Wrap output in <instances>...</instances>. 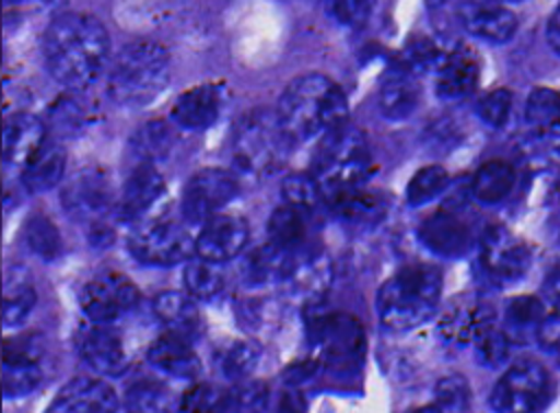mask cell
<instances>
[{
	"label": "cell",
	"mask_w": 560,
	"mask_h": 413,
	"mask_svg": "<svg viewBox=\"0 0 560 413\" xmlns=\"http://www.w3.org/2000/svg\"><path fill=\"white\" fill-rule=\"evenodd\" d=\"M81 358L103 376H118L127 367V354L120 334L109 323H92L79 337Z\"/></svg>",
	"instance_id": "17"
},
{
	"label": "cell",
	"mask_w": 560,
	"mask_h": 413,
	"mask_svg": "<svg viewBox=\"0 0 560 413\" xmlns=\"http://www.w3.org/2000/svg\"><path fill=\"white\" fill-rule=\"evenodd\" d=\"M238 192L236 179L223 168L197 170L184 186L182 216L188 225H203L217 216Z\"/></svg>",
	"instance_id": "11"
},
{
	"label": "cell",
	"mask_w": 560,
	"mask_h": 413,
	"mask_svg": "<svg viewBox=\"0 0 560 413\" xmlns=\"http://www.w3.org/2000/svg\"><path fill=\"white\" fill-rule=\"evenodd\" d=\"M418 238L431 253L440 258H459L470 249L472 243L466 223L446 210L429 214L418 227Z\"/></svg>",
	"instance_id": "19"
},
{
	"label": "cell",
	"mask_w": 560,
	"mask_h": 413,
	"mask_svg": "<svg viewBox=\"0 0 560 413\" xmlns=\"http://www.w3.org/2000/svg\"><path fill=\"white\" fill-rule=\"evenodd\" d=\"M42 55L48 74L57 83L70 92H81L109 68L112 39L96 15L66 11L44 28Z\"/></svg>",
	"instance_id": "1"
},
{
	"label": "cell",
	"mask_w": 560,
	"mask_h": 413,
	"mask_svg": "<svg viewBox=\"0 0 560 413\" xmlns=\"http://www.w3.org/2000/svg\"><path fill=\"white\" fill-rule=\"evenodd\" d=\"M171 76L168 50L151 39L125 44L109 61L107 94L120 107H144L155 101Z\"/></svg>",
	"instance_id": "3"
},
{
	"label": "cell",
	"mask_w": 560,
	"mask_h": 413,
	"mask_svg": "<svg viewBox=\"0 0 560 413\" xmlns=\"http://www.w3.org/2000/svg\"><path fill=\"white\" fill-rule=\"evenodd\" d=\"M44 343L35 334H18L4 339L2 363H39Z\"/></svg>",
	"instance_id": "49"
},
{
	"label": "cell",
	"mask_w": 560,
	"mask_h": 413,
	"mask_svg": "<svg viewBox=\"0 0 560 413\" xmlns=\"http://www.w3.org/2000/svg\"><path fill=\"white\" fill-rule=\"evenodd\" d=\"M166 190L162 175L151 164H138L127 177L120 199L116 203V214L120 221L140 219Z\"/></svg>",
	"instance_id": "23"
},
{
	"label": "cell",
	"mask_w": 560,
	"mask_h": 413,
	"mask_svg": "<svg viewBox=\"0 0 560 413\" xmlns=\"http://www.w3.org/2000/svg\"><path fill=\"white\" fill-rule=\"evenodd\" d=\"M37 304V291L31 280L20 271L7 273L4 280V295H2V323L7 328L22 326Z\"/></svg>",
	"instance_id": "34"
},
{
	"label": "cell",
	"mask_w": 560,
	"mask_h": 413,
	"mask_svg": "<svg viewBox=\"0 0 560 413\" xmlns=\"http://www.w3.org/2000/svg\"><path fill=\"white\" fill-rule=\"evenodd\" d=\"M114 203L109 177L103 170H81L63 190V205L79 219H96Z\"/></svg>",
	"instance_id": "18"
},
{
	"label": "cell",
	"mask_w": 560,
	"mask_h": 413,
	"mask_svg": "<svg viewBox=\"0 0 560 413\" xmlns=\"http://www.w3.org/2000/svg\"><path fill=\"white\" fill-rule=\"evenodd\" d=\"M278 413H304V409L293 396H284V400L278 406Z\"/></svg>",
	"instance_id": "54"
},
{
	"label": "cell",
	"mask_w": 560,
	"mask_h": 413,
	"mask_svg": "<svg viewBox=\"0 0 560 413\" xmlns=\"http://www.w3.org/2000/svg\"><path fill=\"white\" fill-rule=\"evenodd\" d=\"M138 299L140 291L127 275L105 271L85 282L79 295V306L92 323H112L136 308Z\"/></svg>",
	"instance_id": "10"
},
{
	"label": "cell",
	"mask_w": 560,
	"mask_h": 413,
	"mask_svg": "<svg viewBox=\"0 0 560 413\" xmlns=\"http://www.w3.org/2000/svg\"><path fill=\"white\" fill-rule=\"evenodd\" d=\"M120 398L112 385L92 376L68 380L52 398L48 413H116Z\"/></svg>",
	"instance_id": "15"
},
{
	"label": "cell",
	"mask_w": 560,
	"mask_h": 413,
	"mask_svg": "<svg viewBox=\"0 0 560 413\" xmlns=\"http://www.w3.org/2000/svg\"><path fill=\"white\" fill-rule=\"evenodd\" d=\"M131 256L151 267H173L190 260L195 240L184 225L166 219H158L138 227L129 238Z\"/></svg>",
	"instance_id": "9"
},
{
	"label": "cell",
	"mask_w": 560,
	"mask_h": 413,
	"mask_svg": "<svg viewBox=\"0 0 560 413\" xmlns=\"http://www.w3.org/2000/svg\"><path fill=\"white\" fill-rule=\"evenodd\" d=\"M184 284L192 299L210 302L223 291L225 278H223L221 264L197 256L195 260H188L184 267Z\"/></svg>",
	"instance_id": "37"
},
{
	"label": "cell",
	"mask_w": 560,
	"mask_h": 413,
	"mask_svg": "<svg viewBox=\"0 0 560 413\" xmlns=\"http://www.w3.org/2000/svg\"><path fill=\"white\" fill-rule=\"evenodd\" d=\"M48 131L52 138H77L83 133L92 122V109L77 96V92L61 94L52 101V105L46 111Z\"/></svg>",
	"instance_id": "30"
},
{
	"label": "cell",
	"mask_w": 560,
	"mask_h": 413,
	"mask_svg": "<svg viewBox=\"0 0 560 413\" xmlns=\"http://www.w3.org/2000/svg\"><path fill=\"white\" fill-rule=\"evenodd\" d=\"M470 387L468 380L459 374H451L438 380L435 385V404L444 413H468L470 409Z\"/></svg>",
	"instance_id": "44"
},
{
	"label": "cell",
	"mask_w": 560,
	"mask_h": 413,
	"mask_svg": "<svg viewBox=\"0 0 560 413\" xmlns=\"http://www.w3.org/2000/svg\"><path fill=\"white\" fill-rule=\"evenodd\" d=\"M260 358V345L249 339H241L230 343L221 358H219V369L225 380L230 382H243L249 378V374L256 369Z\"/></svg>",
	"instance_id": "38"
},
{
	"label": "cell",
	"mask_w": 560,
	"mask_h": 413,
	"mask_svg": "<svg viewBox=\"0 0 560 413\" xmlns=\"http://www.w3.org/2000/svg\"><path fill=\"white\" fill-rule=\"evenodd\" d=\"M512 92L505 87L488 92L479 103H477V114L479 118L490 125V127H503L510 111H512Z\"/></svg>",
	"instance_id": "48"
},
{
	"label": "cell",
	"mask_w": 560,
	"mask_h": 413,
	"mask_svg": "<svg viewBox=\"0 0 560 413\" xmlns=\"http://www.w3.org/2000/svg\"><path fill=\"white\" fill-rule=\"evenodd\" d=\"M324 201L328 203L330 212L337 214L341 221L359 223V225H374L387 212L383 197L376 192L363 190L361 186L335 192V194L326 197Z\"/></svg>",
	"instance_id": "28"
},
{
	"label": "cell",
	"mask_w": 560,
	"mask_h": 413,
	"mask_svg": "<svg viewBox=\"0 0 560 413\" xmlns=\"http://www.w3.org/2000/svg\"><path fill=\"white\" fill-rule=\"evenodd\" d=\"M131 413H138V411H131Z\"/></svg>",
	"instance_id": "59"
},
{
	"label": "cell",
	"mask_w": 560,
	"mask_h": 413,
	"mask_svg": "<svg viewBox=\"0 0 560 413\" xmlns=\"http://www.w3.org/2000/svg\"><path fill=\"white\" fill-rule=\"evenodd\" d=\"M547 42H549L551 50L556 55H560V4L556 7V11L551 13V17L547 22Z\"/></svg>",
	"instance_id": "52"
},
{
	"label": "cell",
	"mask_w": 560,
	"mask_h": 413,
	"mask_svg": "<svg viewBox=\"0 0 560 413\" xmlns=\"http://www.w3.org/2000/svg\"><path fill=\"white\" fill-rule=\"evenodd\" d=\"M453 0H424V7L431 11V13H438L442 11L444 7H448Z\"/></svg>",
	"instance_id": "55"
},
{
	"label": "cell",
	"mask_w": 560,
	"mask_h": 413,
	"mask_svg": "<svg viewBox=\"0 0 560 413\" xmlns=\"http://www.w3.org/2000/svg\"><path fill=\"white\" fill-rule=\"evenodd\" d=\"M551 398V378L536 361L514 363L494 385L490 406L494 413H538Z\"/></svg>",
	"instance_id": "8"
},
{
	"label": "cell",
	"mask_w": 560,
	"mask_h": 413,
	"mask_svg": "<svg viewBox=\"0 0 560 413\" xmlns=\"http://www.w3.org/2000/svg\"><path fill=\"white\" fill-rule=\"evenodd\" d=\"M446 186H448V173L442 166L438 164L422 166L413 173V177L407 184V203L413 208L424 205L433 201L438 194H442Z\"/></svg>",
	"instance_id": "41"
},
{
	"label": "cell",
	"mask_w": 560,
	"mask_h": 413,
	"mask_svg": "<svg viewBox=\"0 0 560 413\" xmlns=\"http://www.w3.org/2000/svg\"><path fill=\"white\" fill-rule=\"evenodd\" d=\"M529 249L503 225H490L481 238V267L497 284H512L529 269Z\"/></svg>",
	"instance_id": "12"
},
{
	"label": "cell",
	"mask_w": 560,
	"mask_h": 413,
	"mask_svg": "<svg viewBox=\"0 0 560 413\" xmlns=\"http://www.w3.org/2000/svg\"><path fill=\"white\" fill-rule=\"evenodd\" d=\"M153 312L162 326L186 341L201 332V317L192 297L177 291H162L153 299Z\"/></svg>",
	"instance_id": "27"
},
{
	"label": "cell",
	"mask_w": 560,
	"mask_h": 413,
	"mask_svg": "<svg viewBox=\"0 0 560 413\" xmlns=\"http://www.w3.org/2000/svg\"><path fill=\"white\" fill-rule=\"evenodd\" d=\"M409 413H444V411L438 404H424V406H418V409H413Z\"/></svg>",
	"instance_id": "56"
},
{
	"label": "cell",
	"mask_w": 560,
	"mask_h": 413,
	"mask_svg": "<svg viewBox=\"0 0 560 413\" xmlns=\"http://www.w3.org/2000/svg\"><path fill=\"white\" fill-rule=\"evenodd\" d=\"M444 55H440V48L429 39V37H411L402 50V63L409 66L413 72L416 70H427L431 66H440Z\"/></svg>",
	"instance_id": "50"
},
{
	"label": "cell",
	"mask_w": 560,
	"mask_h": 413,
	"mask_svg": "<svg viewBox=\"0 0 560 413\" xmlns=\"http://www.w3.org/2000/svg\"><path fill=\"white\" fill-rule=\"evenodd\" d=\"M22 243L44 262H52L61 253V234L46 214H31L24 221Z\"/></svg>",
	"instance_id": "36"
},
{
	"label": "cell",
	"mask_w": 560,
	"mask_h": 413,
	"mask_svg": "<svg viewBox=\"0 0 560 413\" xmlns=\"http://www.w3.org/2000/svg\"><path fill=\"white\" fill-rule=\"evenodd\" d=\"M459 24L477 39L505 44L516 33V15L501 0H459Z\"/></svg>",
	"instance_id": "13"
},
{
	"label": "cell",
	"mask_w": 560,
	"mask_h": 413,
	"mask_svg": "<svg viewBox=\"0 0 560 413\" xmlns=\"http://www.w3.org/2000/svg\"><path fill=\"white\" fill-rule=\"evenodd\" d=\"M230 391L208 382L190 385L179 398L175 413H228Z\"/></svg>",
	"instance_id": "39"
},
{
	"label": "cell",
	"mask_w": 560,
	"mask_h": 413,
	"mask_svg": "<svg viewBox=\"0 0 560 413\" xmlns=\"http://www.w3.org/2000/svg\"><path fill=\"white\" fill-rule=\"evenodd\" d=\"M287 144L291 142L282 133L276 114L254 109L245 114L234 127V164L247 175H265L280 164Z\"/></svg>",
	"instance_id": "6"
},
{
	"label": "cell",
	"mask_w": 560,
	"mask_h": 413,
	"mask_svg": "<svg viewBox=\"0 0 560 413\" xmlns=\"http://www.w3.org/2000/svg\"><path fill=\"white\" fill-rule=\"evenodd\" d=\"M527 125L551 146L560 144V92L551 87H536L525 103Z\"/></svg>",
	"instance_id": "29"
},
{
	"label": "cell",
	"mask_w": 560,
	"mask_h": 413,
	"mask_svg": "<svg viewBox=\"0 0 560 413\" xmlns=\"http://www.w3.org/2000/svg\"><path fill=\"white\" fill-rule=\"evenodd\" d=\"M545 291L547 295L551 297V302L560 308V262L551 267V271L547 273V280H545Z\"/></svg>",
	"instance_id": "53"
},
{
	"label": "cell",
	"mask_w": 560,
	"mask_h": 413,
	"mask_svg": "<svg viewBox=\"0 0 560 413\" xmlns=\"http://www.w3.org/2000/svg\"><path fill=\"white\" fill-rule=\"evenodd\" d=\"M514 168L503 160L481 164L472 177V194L481 203H499L514 188Z\"/></svg>",
	"instance_id": "35"
},
{
	"label": "cell",
	"mask_w": 560,
	"mask_h": 413,
	"mask_svg": "<svg viewBox=\"0 0 560 413\" xmlns=\"http://www.w3.org/2000/svg\"><path fill=\"white\" fill-rule=\"evenodd\" d=\"M536 343L560 363V308L556 312H547L538 330Z\"/></svg>",
	"instance_id": "51"
},
{
	"label": "cell",
	"mask_w": 560,
	"mask_h": 413,
	"mask_svg": "<svg viewBox=\"0 0 560 413\" xmlns=\"http://www.w3.org/2000/svg\"><path fill=\"white\" fill-rule=\"evenodd\" d=\"M249 238L247 221L234 214H217L206 221L195 238V253L203 260L223 264L236 258Z\"/></svg>",
	"instance_id": "14"
},
{
	"label": "cell",
	"mask_w": 560,
	"mask_h": 413,
	"mask_svg": "<svg viewBox=\"0 0 560 413\" xmlns=\"http://www.w3.org/2000/svg\"><path fill=\"white\" fill-rule=\"evenodd\" d=\"M267 236L271 247L298 256L306 243V212L289 203L276 208L267 223Z\"/></svg>",
	"instance_id": "31"
},
{
	"label": "cell",
	"mask_w": 560,
	"mask_h": 413,
	"mask_svg": "<svg viewBox=\"0 0 560 413\" xmlns=\"http://www.w3.org/2000/svg\"><path fill=\"white\" fill-rule=\"evenodd\" d=\"M374 4L376 0H326L328 15L346 28H361L370 20Z\"/></svg>",
	"instance_id": "47"
},
{
	"label": "cell",
	"mask_w": 560,
	"mask_h": 413,
	"mask_svg": "<svg viewBox=\"0 0 560 413\" xmlns=\"http://www.w3.org/2000/svg\"><path fill=\"white\" fill-rule=\"evenodd\" d=\"M547 317L542 302L534 295H521L505 308V334L514 343L536 341L538 330Z\"/></svg>",
	"instance_id": "33"
},
{
	"label": "cell",
	"mask_w": 560,
	"mask_h": 413,
	"mask_svg": "<svg viewBox=\"0 0 560 413\" xmlns=\"http://www.w3.org/2000/svg\"><path fill=\"white\" fill-rule=\"evenodd\" d=\"M282 197L284 203L308 212L324 201V190L313 175L291 173L282 179Z\"/></svg>",
	"instance_id": "43"
},
{
	"label": "cell",
	"mask_w": 560,
	"mask_h": 413,
	"mask_svg": "<svg viewBox=\"0 0 560 413\" xmlns=\"http://www.w3.org/2000/svg\"><path fill=\"white\" fill-rule=\"evenodd\" d=\"M39 382V363H2V393L7 400H18L33 393Z\"/></svg>",
	"instance_id": "42"
},
{
	"label": "cell",
	"mask_w": 560,
	"mask_h": 413,
	"mask_svg": "<svg viewBox=\"0 0 560 413\" xmlns=\"http://www.w3.org/2000/svg\"><path fill=\"white\" fill-rule=\"evenodd\" d=\"M442 273L433 264H409L394 273L376 293V312L396 332L427 323L440 302Z\"/></svg>",
	"instance_id": "4"
},
{
	"label": "cell",
	"mask_w": 560,
	"mask_h": 413,
	"mask_svg": "<svg viewBox=\"0 0 560 413\" xmlns=\"http://www.w3.org/2000/svg\"><path fill=\"white\" fill-rule=\"evenodd\" d=\"M225 105V92L217 83H201L182 92L171 107V120L188 131L212 127Z\"/></svg>",
	"instance_id": "16"
},
{
	"label": "cell",
	"mask_w": 560,
	"mask_h": 413,
	"mask_svg": "<svg viewBox=\"0 0 560 413\" xmlns=\"http://www.w3.org/2000/svg\"><path fill=\"white\" fill-rule=\"evenodd\" d=\"M147 358L158 371L175 380H195L201 371L199 356L190 347V341L171 332L158 337L149 345Z\"/></svg>",
	"instance_id": "24"
},
{
	"label": "cell",
	"mask_w": 560,
	"mask_h": 413,
	"mask_svg": "<svg viewBox=\"0 0 560 413\" xmlns=\"http://www.w3.org/2000/svg\"><path fill=\"white\" fill-rule=\"evenodd\" d=\"M48 138L44 120L28 111H15L4 120L2 127V157L4 164L22 166L39 151Z\"/></svg>",
	"instance_id": "20"
},
{
	"label": "cell",
	"mask_w": 560,
	"mask_h": 413,
	"mask_svg": "<svg viewBox=\"0 0 560 413\" xmlns=\"http://www.w3.org/2000/svg\"><path fill=\"white\" fill-rule=\"evenodd\" d=\"M66 149L63 144L48 135L39 151L24 164L22 168V184L31 192H46L52 190L66 173Z\"/></svg>",
	"instance_id": "26"
},
{
	"label": "cell",
	"mask_w": 560,
	"mask_h": 413,
	"mask_svg": "<svg viewBox=\"0 0 560 413\" xmlns=\"http://www.w3.org/2000/svg\"><path fill=\"white\" fill-rule=\"evenodd\" d=\"M269 389L258 380H243L230 389L228 413H265Z\"/></svg>",
	"instance_id": "45"
},
{
	"label": "cell",
	"mask_w": 560,
	"mask_h": 413,
	"mask_svg": "<svg viewBox=\"0 0 560 413\" xmlns=\"http://www.w3.org/2000/svg\"><path fill=\"white\" fill-rule=\"evenodd\" d=\"M501 2H523V0H501Z\"/></svg>",
	"instance_id": "58"
},
{
	"label": "cell",
	"mask_w": 560,
	"mask_h": 413,
	"mask_svg": "<svg viewBox=\"0 0 560 413\" xmlns=\"http://www.w3.org/2000/svg\"><path fill=\"white\" fill-rule=\"evenodd\" d=\"M276 118L291 144H304L348 120V98L330 76L302 74L284 87Z\"/></svg>",
	"instance_id": "2"
},
{
	"label": "cell",
	"mask_w": 560,
	"mask_h": 413,
	"mask_svg": "<svg viewBox=\"0 0 560 413\" xmlns=\"http://www.w3.org/2000/svg\"><path fill=\"white\" fill-rule=\"evenodd\" d=\"M7 4H18V2H22V0H4Z\"/></svg>",
	"instance_id": "57"
},
{
	"label": "cell",
	"mask_w": 560,
	"mask_h": 413,
	"mask_svg": "<svg viewBox=\"0 0 560 413\" xmlns=\"http://www.w3.org/2000/svg\"><path fill=\"white\" fill-rule=\"evenodd\" d=\"M510 347H512L510 337L505 334V330H499L497 326L486 330L475 341V354H477V361L483 367H499V365H503L508 361V356H510Z\"/></svg>",
	"instance_id": "46"
},
{
	"label": "cell",
	"mask_w": 560,
	"mask_h": 413,
	"mask_svg": "<svg viewBox=\"0 0 560 413\" xmlns=\"http://www.w3.org/2000/svg\"><path fill=\"white\" fill-rule=\"evenodd\" d=\"M494 326V310L483 302L455 304L440 321V332L451 343H475Z\"/></svg>",
	"instance_id": "25"
},
{
	"label": "cell",
	"mask_w": 560,
	"mask_h": 413,
	"mask_svg": "<svg viewBox=\"0 0 560 413\" xmlns=\"http://www.w3.org/2000/svg\"><path fill=\"white\" fill-rule=\"evenodd\" d=\"M376 103L381 114L389 120L409 118L420 103V87L416 83V72L405 63L387 68L378 85Z\"/></svg>",
	"instance_id": "21"
},
{
	"label": "cell",
	"mask_w": 560,
	"mask_h": 413,
	"mask_svg": "<svg viewBox=\"0 0 560 413\" xmlns=\"http://www.w3.org/2000/svg\"><path fill=\"white\" fill-rule=\"evenodd\" d=\"M311 332L315 337V345L319 347V363L332 376L352 378V374L361 369L368 343L363 328L354 317L346 312L319 317L315 319Z\"/></svg>",
	"instance_id": "7"
},
{
	"label": "cell",
	"mask_w": 560,
	"mask_h": 413,
	"mask_svg": "<svg viewBox=\"0 0 560 413\" xmlns=\"http://www.w3.org/2000/svg\"><path fill=\"white\" fill-rule=\"evenodd\" d=\"M435 72V94L444 101H459L479 83V59L468 48H457L444 55Z\"/></svg>",
	"instance_id": "22"
},
{
	"label": "cell",
	"mask_w": 560,
	"mask_h": 413,
	"mask_svg": "<svg viewBox=\"0 0 560 413\" xmlns=\"http://www.w3.org/2000/svg\"><path fill=\"white\" fill-rule=\"evenodd\" d=\"M372 151L365 133L350 120L322 135L313 157V177L324 190V199L359 188L372 173Z\"/></svg>",
	"instance_id": "5"
},
{
	"label": "cell",
	"mask_w": 560,
	"mask_h": 413,
	"mask_svg": "<svg viewBox=\"0 0 560 413\" xmlns=\"http://www.w3.org/2000/svg\"><path fill=\"white\" fill-rule=\"evenodd\" d=\"M173 146H175V135L164 120H149L140 125L129 140V151L136 157V162L151 164V166L155 162L166 160Z\"/></svg>",
	"instance_id": "32"
},
{
	"label": "cell",
	"mask_w": 560,
	"mask_h": 413,
	"mask_svg": "<svg viewBox=\"0 0 560 413\" xmlns=\"http://www.w3.org/2000/svg\"><path fill=\"white\" fill-rule=\"evenodd\" d=\"M127 404L131 411L138 413H175L177 400L171 396V391L153 380L136 382L127 391Z\"/></svg>",
	"instance_id": "40"
}]
</instances>
